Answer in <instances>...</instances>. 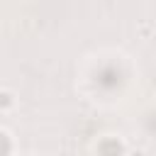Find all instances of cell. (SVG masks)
<instances>
[{
    "label": "cell",
    "mask_w": 156,
    "mask_h": 156,
    "mask_svg": "<svg viewBox=\"0 0 156 156\" xmlns=\"http://www.w3.org/2000/svg\"><path fill=\"white\" fill-rule=\"evenodd\" d=\"M12 102H15V100H12L10 93H0V105H2V107H12Z\"/></svg>",
    "instance_id": "cell-1"
}]
</instances>
